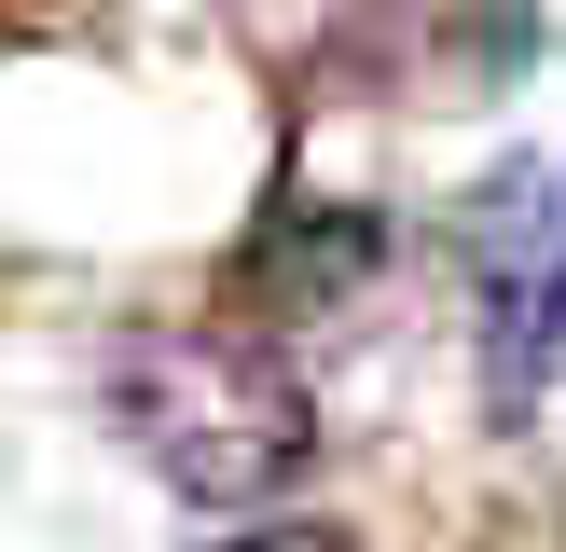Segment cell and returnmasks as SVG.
Instances as JSON below:
<instances>
[{
    "label": "cell",
    "mask_w": 566,
    "mask_h": 552,
    "mask_svg": "<svg viewBox=\"0 0 566 552\" xmlns=\"http://www.w3.org/2000/svg\"><path fill=\"white\" fill-rule=\"evenodd\" d=\"M111 442L193 511H263L318 469V386L249 318H153L111 346Z\"/></svg>",
    "instance_id": "6da1fadb"
},
{
    "label": "cell",
    "mask_w": 566,
    "mask_h": 552,
    "mask_svg": "<svg viewBox=\"0 0 566 552\" xmlns=\"http://www.w3.org/2000/svg\"><path fill=\"white\" fill-rule=\"evenodd\" d=\"M457 290H470V346H484V401L539 414L566 373V166L512 152L457 193Z\"/></svg>",
    "instance_id": "7a4b0ae2"
},
{
    "label": "cell",
    "mask_w": 566,
    "mask_h": 552,
    "mask_svg": "<svg viewBox=\"0 0 566 552\" xmlns=\"http://www.w3.org/2000/svg\"><path fill=\"white\" fill-rule=\"evenodd\" d=\"M374 263H387V235L359 208H276V235L249 248V290H291V318H318V304L359 290Z\"/></svg>",
    "instance_id": "3957f363"
},
{
    "label": "cell",
    "mask_w": 566,
    "mask_h": 552,
    "mask_svg": "<svg viewBox=\"0 0 566 552\" xmlns=\"http://www.w3.org/2000/svg\"><path fill=\"white\" fill-rule=\"evenodd\" d=\"M221 552H359L346 524H276V539H221Z\"/></svg>",
    "instance_id": "277c9868"
}]
</instances>
